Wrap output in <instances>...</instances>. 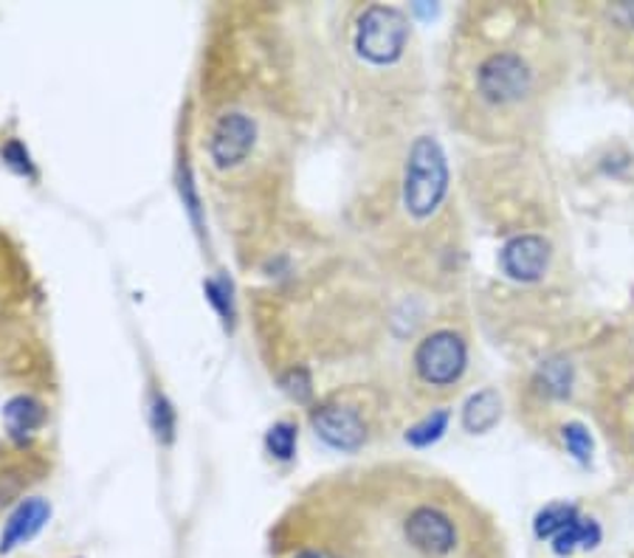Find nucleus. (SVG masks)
I'll return each instance as SVG.
<instances>
[{
  "mask_svg": "<svg viewBox=\"0 0 634 558\" xmlns=\"http://www.w3.org/2000/svg\"><path fill=\"white\" fill-rule=\"evenodd\" d=\"M448 189L446 156L432 136H421L409 150L406 178H403V203L409 214L429 218L443 203Z\"/></svg>",
  "mask_w": 634,
  "mask_h": 558,
  "instance_id": "1",
  "label": "nucleus"
},
{
  "mask_svg": "<svg viewBox=\"0 0 634 558\" xmlns=\"http://www.w3.org/2000/svg\"><path fill=\"white\" fill-rule=\"evenodd\" d=\"M409 43V23L398 9L370 7L358 20L356 49L372 65H390L401 60Z\"/></svg>",
  "mask_w": 634,
  "mask_h": 558,
  "instance_id": "2",
  "label": "nucleus"
},
{
  "mask_svg": "<svg viewBox=\"0 0 634 558\" xmlns=\"http://www.w3.org/2000/svg\"><path fill=\"white\" fill-rule=\"evenodd\" d=\"M465 361H468L465 341L452 330H440L426 336L415 352L418 376L426 383H432V387H452L454 381H459Z\"/></svg>",
  "mask_w": 634,
  "mask_h": 558,
  "instance_id": "3",
  "label": "nucleus"
},
{
  "mask_svg": "<svg viewBox=\"0 0 634 558\" xmlns=\"http://www.w3.org/2000/svg\"><path fill=\"white\" fill-rule=\"evenodd\" d=\"M477 88L490 105H510L530 91V71L519 54H494L479 65Z\"/></svg>",
  "mask_w": 634,
  "mask_h": 558,
  "instance_id": "4",
  "label": "nucleus"
},
{
  "mask_svg": "<svg viewBox=\"0 0 634 558\" xmlns=\"http://www.w3.org/2000/svg\"><path fill=\"white\" fill-rule=\"evenodd\" d=\"M403 536L418 552L429 558H443L454 550L457 545V530L454 522L448 519L440 508L432 505H421L403 522Z\"/></svg>",
  "mask_w": 634,
  "mask_h": 558,
  "instance_id": "5",
  "label": "nucleus"
},
{
  "mask_svg": "<svg viewBox=\"0 0 634 558\" xmlns=\"http://www.w3.org/2000/svg\"><path fill=\"white\" fill-rule=\"evenodd\" d=\"M254 138H257V127H254V122L245 114L220 116L212 130V138H209L212 161L218 164L220 170L237 167V164L245 161L249 152H252Z\"/></svg>",
  "mask_w": 634,
  "mask_h": 558,
  "instance_id": "6",
  "label": "nucleus"
},
{
  "mask_svg": "<svg viewBox=\"0 0 634 558\" xmlns=\"http://www.w3.org/2000/svg\"><path fill=\"white\" fill-rule=\"evenodd\" d=\"M314 429L327 445H334L339 452H356L367 440V427L361 414L350 407H319L314 412Z\"/></svg>",
  "mask_w": 634,
  "mask_h": 558,
  "instance_id": "7",
  "label": "nucleus"
},
{
  "mask_svg": "<svg viewBox=\"0 0 634 558\" xmlns=\"http://www.w3.org/2000/svg\"><path fill=\"white\" fill-rule=\"evenodd\" d=\"M503 271L516 283H536L550 263V245L536 234L514 238L499 254Z\"/></svg>",
  "mask_w": 634,
  "mask_h": 558,
  "instance_id": "8",
  "label": "nucleus"
},
{
  "mask_svg": "<svg viewBox=\"0 0 634 558\" xmlns=\"http://www.w3.org/2000/svg\"><path fill=\"white\" fill-rule=\"evenodd\" d=\"M51 508L43 499H25L12 516H9L3 534H0V552H9L12 547L23 545V541L34 539L49 522Z\"/></svg>",
  "mask_w": 634,
  "mask_h": 558,
  "instance_id": "9",
  "label": "nucleus"
},
{
  "mask_svg": "<svg viewBox=\"0 0 634 558\" xmlns=\"http://www.w3.org/2000/svg\"><path fill=\"white\" fill-rule=\"evenodd\" d=\"M499 414H503V401L496 396L494 389H483L472 401L465 403L463 409V427L472 434H485L499 423Z\"/></svg>",
  "mask_w": 634,
  "mask_h": 558,
  "instance_id": "10",
  "label": "nucleus"
},
{
  "mask_svg": "<svg viewBox=\"0 0 634 558\" xmlns=\"http://www.w3.org/2000/svg\"><path fill=\"white\" fill-rule=\"evenodd\" d=\"M3 421H7L9 434L14 440H25L29 434L38 432L45 421V409L40 407L32 398H14V401L7 403L3 409Z\"/></svg>",
  "mask_w": 634,
  "mask_h": 558,
  "instance_id": "11",
  "label": "nucleus"
},
{
  "mask_svg": "<svg viewBox=\"0 0 634 558\" xmlns=\"http://www.w3.org/2000/svg\"><path fill=\"white\" fill-rule=\"evenodd\" d=\"M598 541H601V527H598L595 519H587V516L578 514L575 519L570 522V525L561 530L559 536L553 539V550L556 552H572L575 547H584V550H590V547H595Z\"/></svg>",
  "mask_w": 634,
  "mask_h": 558,
  "instance_id": "12",
  "label": "nucleus"
},
{
  "mask_svg": "<svg viewBox=\"0 0 634 558\" xmlns=\"http://www.w3.org/2000/svg\"><path fill=\"white\" fill-rule=\"evenodd\" d=\"M575 516H578L575 505H567V502L547 505V508L536 516V536H539V539H556Z\"/></svg>",
  "mask_w": 634,
  "mask_h": 558,
  "instance_id": "13",
  "label": "nucleus"
},
{
  "mask_svg": "<svg viewBox=\"0 0 634 558\" xmlns=\"http://www.w3.org/2000/svg\"><path fill=\"white\" fill-rule=\"evenodd\" d=\"M446 427H448V412H434V414H429L426 421L423 423H418V427H412L406 432V440L412 445H432L434 440H440V434L446 432Z\"/></svg>",
  "mask_w": 634,
  "mask_h": 558,
  "instance_id": "14",
  "label": "nucleus"
},
{
  "mask_svg": "<svg viewBox=\"0 0 634 558\" xmlns=\"http://www.w3.org/2000/svg\"><path fill=\"white\" fill-rule=\"evenodd\" d=\"M265 443H268V452L274 454V457L290 460L296 449V427H290V423H277V427L268 432V440H265Z\"/></svg>",
  "mask_w": 634,
  "mask_h": 558,
  "instance_id": "15",
  "label": "nucleus"
},
{
  "mask_svg": "<svg viewBox=\"0 0 634 558\" xmlns=\"http://www.w3.org/2000/svg\"><path fill=\"white\" fill-rule=\"evenodd\" d=\"M561 440H564V445L570 449V454L575 460H581V463H587L592 454V438L590 432H587L581 423H567L564 429H561Z\"/></svg>",
  "mask_w": 634,
  "mask_h": 558,
  "instance_id": "16",
  "label": "nucleus"
},
{
  "mask_svg": "<svg viewBox=\"0 0 634 558\" xmlns=\"http://www.w3.org/2000/svg\"><path fill=\"white\" fill-rule=\"evenodd\" d=\"M545 381L550 383L556 396H564L567 389H570V367L561 365V361H553V365L545 367Z\"/></svg>",
  "mask_w": 634,
  "mask_h": 558,
  "instance_id": "17",
  "label": "nucleus"
},
{
  "mask_svg": "<svg viewBox=\"0 0 634 558\" xmlns=\"http://www.w3.org/2000/svg\"><path fill=\"white\" fill-rule=\"evenodd\" d=\"M156 432L158 438L163 440H170L172 434V412L170 407H167V401H161V398L156 401Z\"/></svg>",
  "mask_w": 634,
  "mask_h": 558,
  "instance_id": "18",
  "label": "nucleus"
},
{
  "mask_svg": "<svg viewBox=\"0 0 634 558\" xmlns=\"http://www.w3.org/2000/svg\"><path fill=\"white\" fill-rule=\"evenodd\" d=\"M294 558H339V556H334L330 550H319V547H308V550L296 552Z\"/></svg>",
  "mask_w": 634,
  "mask_h": 558,
  "instance_id": "19",
  "label": "nucleus"
}]
</instances>
